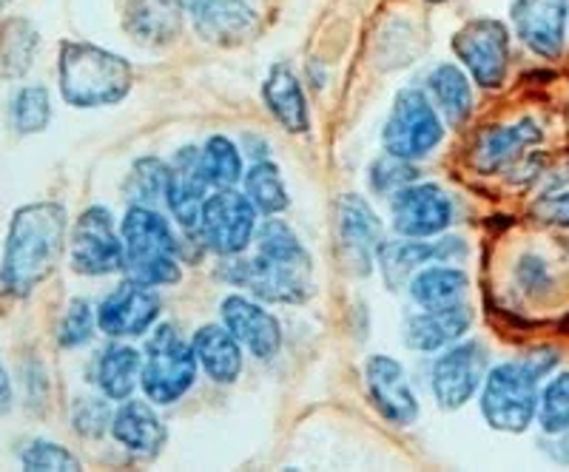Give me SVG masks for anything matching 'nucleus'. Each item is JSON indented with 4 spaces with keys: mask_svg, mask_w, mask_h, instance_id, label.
<instances>
[{
    "mask_svg": "<svg viewBox=\"0 0 569 472\" xmlns=\"http://www.w3.org/2000/svg\"><path fill=\"white\" fill-rule=\"evenodd\" d=\"M66 242V208L32 202L12 214L0 279L12 293H29L54 273Z\"/></svg>",
    "mask_w": 569,
    "mask_h": 472,
    "instance_id": "f257e3e1",
    "label": "nucleus"
},
{
    "mask_svg": "<svg viewBox=\"0 0 569 472\" xmlns=\"http://www.w3.org/2000/svg\"><path fill=\"white\" fill-rule=\"evenodd\" d=\"M134 72L120 54L66 40L60 46V94L74 109H100L126 100Z\"/></svg>",
    "mask_w": 569,
    "mask_h": 472,
    "instance_id": "f03ea898",
    "label": "nucleus"
},
{
    "mask_svg": "<svg viewBox=\"0 0 569 472\" xmlns=\"http://www.w3.org/2000/svg\"><path fill=\"white\" fill-rule=\"evenodd\" d=\"M123 271L140 285H177L182 277L169 220L149 205H131L123 220Z\"/></svg>",
    "mask_w": 569,
    "mask_h": 472,
    "instance_id": "7ed1b4c3",
    "label": "nucleus"
},
{
    "mask_svg": "<svg viewBox=\"0 0 569 472\" xmlns=\"http://www.w3.org/2000/svg\"><path fill=\"white\" fill-rule=\"evenodd\" d=\"M538 379L525 362H505L492 368L481 384V415L492 430L525 433L536 421Z\"/></svg>",
    "mask_w": 569,
    "mask_h": 472,
    "instance_id": "20e7f679",
    "label": "nucleus"
},
{
    "mask_svg": "<svg viewBox=\"0 0 569 472\" xmlns=\"http://www.w3.org/2000/svg\"><path fill=\"white\" fill-rule=\"evenodd\" d=\"M197 353L171 324H162L146 344L140 384L151 401L171 404L182 399L197 379Z\"/></svg>",
    "mask_w": 569,
    "mask_h": 472,
    "instance_id": "39448f33",
    "label": "nucleus"
},
{
    "mask_svg": "<svg viewBox=\"0 0 569 472\" xmlns=\"http://www.w3.org/2000/svg\"><path fill=\"white\" fill-rule=\"evenodd\" d=\"M233 285L248 288L253 297L266 302L297 304L311 297V257L277 259L257 253L253 259H240L222 271Z\"/></svg>",
    "mask_w": 569,
    "mask_h": 472,
    "instance_id": "423d86ee",
    "label": "nucleus"
},
{
    "mask_svg": "<svg viewBox=\"0 0 569 472\" xmlns=\"http://www.w3.org/2000/svg\"><path fill=\"white\" fill-rule=\"evenodd\" d=\"M445 140V123L419 89H405L396 98L385 123V151L401 160L427 157Z\"/></svg>",
    "mask_w": 569,
    "mask_h": 472,
    "instance_id": "0eeeda50",
    "label": "nucleus"
},
{
    "mask_svg": "<svg viewBox=\"0 0 569 472\" xmlns=\"http://www.w3.org/2000/svg\"><path fill=\"white\" fill-rule=\"evenodd\" d=\"M453 49L481 89H501L510 74V32L501 20L479 18L461 27Z\"/></svg>",
    "mask_w": 569,
    "mask_h": 472,
    "instance_id": "6e6552de",
    "label": "nucleus"
},
{
    "mask_svg": "<svg viewBox=\"0 0 569 472\" xmlns=\"http://www.w3.org/2000/svg\"><path fill=\"white\" fill-rule=\"evenodd\" d=\"M200 233L208 251L220 257H237L257 233V208L248 197L231 188H217V194L202 202Z\"/></svg>",
    "mask_w": 569,
    "mask_h": 472,
    "instance_id": "1a4fd4ad",
    "label": "nucleus"
},
{
    "mask_svg": "<svg viewBox=\"0 0 569 472\" xmlns=\"http://www.w3.org/2000/svg\"><path fill=\"white\" fill-rule=\"evenodd\" d=\"M71 268L86 277L123 271V240L106 208H86L71 231Z\"/></svg>",
    "mask_w": 569,
    "mask_h": 472,
    "instance_id": "9d476101",
    "label": "nucleus"
},
{
    "mask_svg": "<svg viewBox=\"0 0 569 472\" xmlns=\"http://www.w3.org/2000/svg\"><path fill=\"white\" fill-rule=\"evenodd\" d=\"M487 375V350L479 342L456 344L436 359L433 393L441 410H459L476 395Z\"/></svg>",
    "mask_w": 569,
    "mask_h": 472,
    "instance_id": "9b49d317",
    "label": "nucleus"
},
{
    "mask_svg": "<svg viewBox=\"0 0 569 472\" xmlns=\"http://www.w3.org/2000/svg\"><path fill=\"white\" fill-rule=\"evenodd\" d=\"M390 211H393L396 231L413 240L441 233L453 222V202L433 182L399 188L390 202Z\"/></svg>",
    "mask_w": 569,
    "mask_h": 472,
    "instance_id": "f8f14e48",
    "label": "nucleus"
},
{
    "mask_svg": "<svg viewBox=\"0 0 569 472\" xmlns=\"http://www.w3.org/2000/svg\"><path fill=\"white\" fill-rule=\"evenodd\" d=\"M569 0H512V29L521 43L538 58H558L563 52Z\"/></svg>",
    "mask_w": 569,
    "mask_h": 472,
    "instance_id": "ddd939ff",
    "label": "nucleus"
},
{
    "mask_svg": "<svg viewBox=\"0 0 569 472\" xmlns=\"http://www.w3.org/2000/svg\"><path fill=\"white\" fill-rule=\"evenodd\" d=\"M160 317V297L134 279L117 285L98 308V324L106 337H142Z\"/></svg>",
    "mask_w": 569,
    "mask_h": 472,
    "instance_id": "4468645a",
    "label": "nucleus"
},
{
    "mask_svg": "<svg viewBox=\"0 0 569 472\" xmlns=\"http://www.w3.org/2000/svg\"><path fill=\"white\" fill-rule=\"evenodd\" d=\"M339 242L350 271L359 277L370 273L376 253L382 248V225L362 197L348 194L339 200Z\"/></svg>",
    "mask_w": 569,
    "mask_h": 472,
    "instance_id": "2eb2a0df",
    "label": "nucleus"
},
{
    "mask_svg": "<svg viewBox=\"0 0 569 472\" xmlns=\"http://www.w3.org/2000/svg\"><path fill=\"white\" fill-rule=\"evenodd\" d=\"M368 388L370 399H373L376 410L399 428H408L419 419V401H416L413 390H410L408 375L396 359L390 356H370L368 368Z\"/></svg>",
    "mask_w": 569,
    "mask_h": 472,
    "instance_id": "dca6fc26",
    "label": "nucleus"
},
{
    "mask_svg": "<svg viewBox=\"0 0 569 472\" xmlns=\"http://www.w3.org/2000/svg\"><path fill=\"white\" fill-rule=\"evenodd\" d=\"M194 29L213 46L248 43L259 32V18L246 0H197Z\"/></svg>",
    "mask_w": 569,
    "mask_h": 472,
    "instance_id": "f3484780",
    "label": "nucleus"
},
{
    "mask_svg": "<svg viewBox=\"0 0 569 472\" xmlns=\"http://www.w3.org/2000/svg\"><path fill=\"white\" fill-rule=\"evenodd\" d=\"M222 319L237 342L246 344L257 359H273L282 348V328L277 317L262 311L257 302L246 297H228L222 302Z\"/></svg>",
    "mask_w": 569,
    "mask_h": 472,
    "instance_id": "a211bd4d",
    "label": "nucleus"
},
{
    "mask_svg": "<svg viewBox=\"0 0 569 472\" xmlns=\"http://www.w3.org/2000/svg\"><path fill=\"white\" fill-rule=\"evenodd\" d=\"M206 171H202L200 151L180 149L169 165V188H166V202H169L171 214L182 228L200 225V211L206 202Z\"/></svg>",
    "mask_w": 569,
    "mask_h": 472,
    "instance_id": "6ab92c4d",
    "label": "nucleus"
},
{
    "mask_svg": "<svg viewBox=\"0 0 569 472\" xmlns=\"http://www.w3.org/2000/svg\"><path fill=\"white\" fill-rule=\"evenodd\" d=\"M541 129L536 120H518L512 125H492L485 129L472 145V165L481 174H492L498 169H507L510 162L525 154L527 145L541 143Z\"/></svg>",
    "mask_w": 569,
    "mask_h": 472,
    "instance_id": "aec40b11",
    "label": "nucleus"
},
{
    "mask_svg": "<svg viewBox=\"0 0 569 472\" xmlns=\"http://www.w3.org/2000/svg\"><path fill=\"white\" fill-rule=\"evenodd\" d=\"M472 311L467 304H439V308H425L421 313L408 319L405 324V342L413 350H441L453 344L470 330Z\"/></svg>",
    "mask_w": 569,
    "mask_h": 472,
    "instance_id": "412c9836",
    "label": "nucleus"
},
{
    "mask_svg": "<svg viewBox=\"0 0 569 472\" xmlns=\"http://www.w3.org/2000/svg\"><path fill=\"white\" fill-rule=\"evenodd\" d=\"M465 253L461 240H441V242H382L379 248V265H382V277L388 282L390 291H399L421 265L433 262V259H456Z\"/></svg>",
    "mask_w": 569,
    "mask_h": 472,
    "instance_id": "4be33fe9",
    "label": "nucleus"
},
{
    "mask_svg": "<svg viewBox=\"0 0 569 472\" xmlns=\"http://www.w3.org/2000/svg\"><path fill=\"white\" fill-rule=\"evenodd\" d=\"M182 7L180 0H131L126 7L123 27L140 46H169L182 32Z\"/></svg>",
    "mask_w": 569,
    "mask_h": 472,
    "instance_id": "5701e85b",
    "label": "nucleus"
},
{
    "mask_svg": "<svg viewBox=\"0 0 569 472\" xmlns=\"http://www.w3.org/2000/svg\"><path fill=\"white\" fill-rule=\"evenodd\" d=\"M111 433L140 459H154L166 446V428L146 401H126L111 419Z\"/></svg>",
    "mask_w": 569,
    "mask_h": 472,
    "instance_id": "b1692460",
    "label": "nucleus"
},
{
    "mask_svg": "<svg viewBox=\"0 0 569 472\" xmlns=\"http://www.w3.org/2000/svg\"><path fill=\"white\" fill-rule=\"evenodd\" d=\"M197 353V362L206 368L213 382L231 384L240 379L242 373V348L237 342L231 330L217 328V324H206L197 330L194 342H191Z\"/></svg>",
    "mask_w": 569,
    "mask_h": 472,
    "instance_id": "393cba45",
    "label": "nucleus"
},
{
    "mask_svg": "<svg viewBox=\"0 0 569 472\" xmlns=\"http://www.w3.org/2000/svg\"><path fill=\"white\" fill-rule=\"evenodd\" d=\"M262 98H266L271 114L277 117L279 123L291 131V134L308 131V125H311L308 100H305V91L302 86H299L297 74H293L288 66H273L266 86H262Z\"/></svg>",
    "mask_w": 569,
    "mask_h": 472,
    "instance_id": "a878e982",
    "label": "nucleus"
},
{
    "mask_svg": "<svg viewBox=\"0 0 569 472\" xmlns=\"http://www.w3.org/2000/svg\"><path fill=\"white\" fill-rule=\"evenodd\" d=\"M142 373V362L137 356L134 348H126V344H111L100 353L98 359V388L103 390L106 399L123 401L134 393L137 379Z\"/></svg>",
    "mask_w": 569,
    "mask_h": 472,
    "instance_id": "bb28decb",
    "label": "nucleus"
},
{
    "mask_svg": "<svg viewBox=\"0 0 569 472\" xmlns=\"http://www.w3.org/2000/svg\"><path fill=\"white\" fill-rule=\"evenodd\" d=\"M40 34L23 18H9L0 27V78H23L38 54Z\"/></svg>",
    "mask_w": 569,
    "mask_h": 472,
    "instance_id": "cd10ccee",
    "label": "nucleus"
},
{
    "mask_svg": "<svg viewBox=\"0 0 569 472\" xmlns=\"http://www.w3.org/2000/svg\"><path fill=\"white\" fill-rule=\"evenodd\" d=\"M430 91H433L436 103L445 111V120L450 125H465L472 114V89L467 83V74L459 66L441 63L430 74Z\"/></svg>",
    "mask_w": 569,
    "mask_h": 472,
    "instance_id": "c85d7f7f",
    "label": "nucleus"
},
{
    "mask_svg": "<svg viewBox=\"0 0 569 472\" xmlns=\"http://www.w3.org/2000/svg\"><path fill=\"white\" fill-rule=\"evenodd\" d=\"M467 285H470V279L459 268H427L410 279V297L421 308H439V304L459 302Z\"/></svg>",
    "mask_w": 569,
    "mask_h": 472,
    "instance_id": "c756f323",
    "label": "nucleus"
},
{
    "mask_svg": "<svg viewBox=\"0 0 569 472\" xmlns=\"http://www.w3.org/2000/svg\"><path fill=\"white\" fill-rule=\"evenodd\" d=\"M166 188H169V162L160 157H142L131 165L126 177V197L131 205H149L166 200Z\"/></svg>",
    "mask_w": 569,
    "mask_h": 472,
    "instance_id": "7c9ffc66",
    "label": "nucleus"
},
{
    "mask_svg": "<svg viewBox=\"0 0 569 472\" xmlns=\"http://www.w3.org/2000/svg\"><path fill=\"white\" fill-rule=\"evenodd\" d=\"M246 197L266 217H277L288 208V191L273 162H253L246 174Z\"/></svg>",
    "mask_w": 569,
    "mask_h": 472,
    "instance_id": "2f4dec72",
    "label": "nucleus"
},
{
    "mask_svg": "<svg viewBox=\"0 0 569 472\" xmlns=\"http://www.w3.org/2000/svg\"><path fill=\"white\" fill-rule=\"evenodd\" d=\"M202 171H206L208 185L233 188L242 177V157L237 145L228 137H211L206 149L200 151Z\"/></svg>",
    "mask_w": 569,
    "mask_h": 472,
    "instance_id": "473e14b6",
    "label": "nucleus"
},
{
    "mask_svg": "<svg viewBox=\"0 0 569 472\" xmlns=\"http://www.w3.org/2000/svg\"><path fill=\"white\" fill-rule=\"evenodd\" d=\"M538 424L547 435L569 433V370L558 373L538 393Z\"/></svg>",
    "mask_w": 569,
    "mask_h": 472,
    "instance_id": "72a5a7b5",
    "label": "nucleus"
},
{
    "mask_svg": "<svg viewBox=\"0 0 569 472\" xmlns=\"http://www.w3.org/2000/svg\"><path fill=\"white\" fill-rule=\"evenodd\" d=\"M52 117V100L43 86H27L12 100V123L20 134H38L49 125Z\"/></svg>",
    "mask_w": 569,
    "mask_h": 472,
    "instance_id": "f704fd0d",
    "label": "nucleus"
},
{
    "mask_svg": "<svg viewBox=\"0 0 569 472\" xmlns=\"http://www.w3.org/2000/svg\"><path fill=\"white\" fill-rule=\"evenodd\" d=\"M20 464L29 472H78L80 461L66 450V446L52 444V441H32L27 450L20 453Z\"/></svg>",
    "mask_w": 569,
    "mask_h": 472,
    "instance_id": "c9c22d12",
    "label": "nucleus"
},
{
    "mask_svg": "<svg viewBox=\"0 0 569 472\" xmlns=\"http://www.w3.org/2000/svg\"><path fill=\"white\" fill-rule=\"evenodd\" d=\"M257 253H266V257L277 259H305L308 251L302 248L297 233L291 231V225H284L282 220H262V225L257 228Z\"/></svg>",
    "mask_w": 569,
    "mask_h": 472,
    "instance_id": "e433bc0d",
    "label": "nucleus"
},
{
    "mask_svg": "<svg viewBox=\"0 0 569 472\" xmlns=\"http://www.w3.org/2000/svg\"><path fill=\"white\" fill-rule=\"evenodd\" d=\"M111 408L103 399H78L71 408V428L83 439H103L106 430L111 428Z\"/></svg>",
    "mask_w": 569,
    "mask_h": 472,
    "instance_id": "4c0bfd02",
    "label": "nucleus"
},
{
    "mask_svg": "<svg viewBox=\"0 0 569 472\" xmlns=\"http://www.w3.org/2000/svg\"><path fill=\"white\" fill-rule=\"evenodd\" d=\"M91 333H94V313H91V304L86 302V299H74L58 328V342L63 344V348H80V344L89 342Z\"/></svg>",
    "mask_w": 569,
    "mask_h": 472,
    "instance_id": "58836bf2",
    "label": "nucleus"
},
{
    "mask_svg": "<svg viewBox=\"0 0 569 472\" xmlns=\"http://www.w3.org/2000/svg\"><path fill=\"white\" fill-rule=\"evenodd\" d=\"M416 180V169L410 165V160H401V157H382L370 169V188L379 191V194H396L399 188L410 185Z\"/></svg>",
    "mask_w": 569,
    "mask_h": 472,
    "instance_id": "ea45409f",
    "label": "nucleus"
},
{
    "mask_svg": "<svg viewBox=\"0 0 569 472\" xmlns=\"http://www.w3.org/2000/svg\"><path fill=\"white\" fill-rule=\"evenodd\" d=\"M532 214L541 222H547V225L569 228V188L561 191V194L541 197V200L532 205Z\"/></svg>",
    "mask_w": 569,
    "mask_h": 472,
    "instance_id": "a19ab883",
    "label": "nucleus"
},
{
    "mask_svg": "<svg viewBox=\"0 0 569 472\" xmlns=\"http://www.w3.org/2000/svg\"><path fill=\"white\" fill-rule=\"evenodd\" d=\"M518 279H521L525 291L536 293L550 285V271H547V265H543L541 259L525 257L521 259V265H518Z\"/></svg>",
    "mask_w": 569,
    "mask_h": 472,
    "instance_id": "79ce46f5",
    "label": "nucleus"
},
{
    "mask_svg": "<svg viewBox=\"0 0 569 472\" xmlns=\"http://www.w3.org/2000/svg\"><path fill=\"white\" fill-rule=\"evenodd\" d=\"M521 362H525L527 370H530V373L536 375L538 382H541L543 375L552 373V368H556V364L561 362V356H558V350H552V348H538V350H532L530 356L521 359Z\"/></svg>",
    "mask_w": 569,
    "mask_h": 472,
    "instance_id": "37998d69",
    "label": "nucleus"
},
{
    "mask_svg": "<svg viewBox=\"0 0 569 472\" xmlns=\"http://www.w3.org/2000/svg\"><path fill=\"white\" fill-rule=\"evenodd\" d=\"M27 388H29V404H38V410H43L46 404V388H49V382H46V373L43 368H40V362H29L27 364Z\"/></svg>",
    "mask_w": 569,
    "mask_h": 472,
    "instance_id": "c03bdc74",
    "label": "nucleus"
},
{
    "mask_svg": "<svg viewBox=\"0 0 569 472\" xmlns=\"http://www.w3.org/2000/svg\"><path fill=\"white\" fill-rule=\"evenodd\" d=\"M9 408H12V379H9L3 362H0V413Z\"/></svg>",
    "mask_w": 569,
    "mask_h": 472,
    "instance_id": "a18cd8bd",
    "label": "nucleus"
},
{
    "mask_svg": "<svg viewBox=\"0 0 569 472\" xmlns=\"http://www.w3.org/2000/svg\"><path fill=\"white\" fill-rule=\"evenodd\" d=\"M180 3H182V7H186V9H191V7H194V3H197V0H180Z\"/></svg>",
    "mask_w": 569,
    "mask_h": 472,
    "instance_id": "49530a36",
    "label": "nucleus"
},
{
    "mask_svg": "<svg viewBox=\"0 0 569 472\" xmlns=\"http://www.w3.org/2000/svg\"><path fill=\"white\" fill-rule=\"evenodd\" d=\"M9 3H12V0H0V9H3V7H9Z\"/></svg>",
    "mask_w": 569,
    "mask_h": 472,
    "instance_id": "de8ad7c7",
    "label": "nucleus"
}]
</instances>
